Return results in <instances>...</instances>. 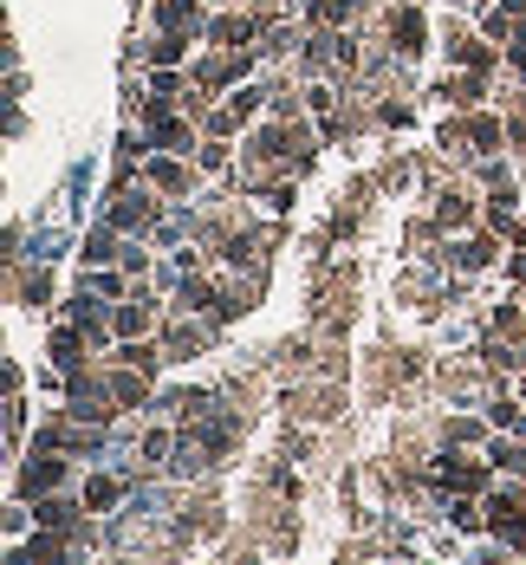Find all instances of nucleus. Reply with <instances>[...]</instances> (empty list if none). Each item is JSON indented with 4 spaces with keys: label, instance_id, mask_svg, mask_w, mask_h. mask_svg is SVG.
I'll list each match as a JSON object with an SVG mask.
<instances>
[]
</instances>
